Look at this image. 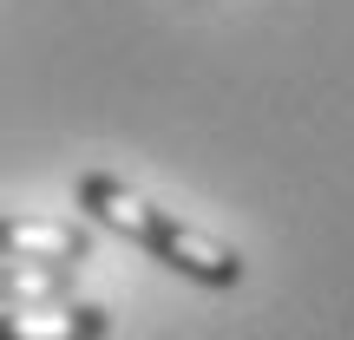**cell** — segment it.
I'll return each instance as SVG.
<instances>
[{
  "instance_id": "4",
  "label": "cell",
  "mask_w": 354,
  "mask_h": 340,
  "mask_svg": "<svg viewBox=\"0 0 354 340\" xmlns=\"http://www.w3.org/2000/svg\"><path fill=\"white\" fill-rule=\"evenodd\" d=\"M39 301H73V268L0 262V308H39Z\"/></svg>"
},
{
  "instance_id": "2",
  "label": "cell",
  "mask_w": 354,
  "mask_h": 340,
  "mask_svg": "<svg viewBox=\"0 0 354 340\" xmlns=\"http://www.w3.org/2000/svg\"><path fill=\"white\" fill-rule=\"evenodd\" d=\"M92 255V229L53 216H0V262L26 268H79Z\"/></svg>"
},
{
  "instance_id": "3",
  "label": "cell",
  "mask_w": 354,
  "mask_h": 340,
  "mask_svg": "<svg viewBox=\"0 0 354 340\" xmlns=\"http://www.w3.org/2000/svg\"><path fill=\"white\" fill-rule=\"evenodd\" d=\"M112 314L99 301H39V308H0V340H105Z\"/></svg>"
},
{
  "instance_id": "1",
  "label": "cell",
  "mask_w": 354,
  "mask_h": 340,
  "mask_svg": "<svg viewBox=\"0 0 354 340\" xmlns=\"http://www.w3.org/2000/svg\"><path fill=\"white\" fill-rule=\"evenodd\" d=\"M79 203H86L105 229H118L125 242L151 249L158 262H171L177 275L203 281V288H236V281H243V255L230 249V242H216V236H203V229H190V223H177V216H165L158 203H145L138 190H125L118 177L86 170V177H79Z\"/></svg>"
}]
</instances>
